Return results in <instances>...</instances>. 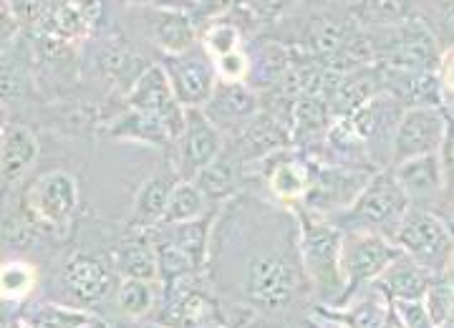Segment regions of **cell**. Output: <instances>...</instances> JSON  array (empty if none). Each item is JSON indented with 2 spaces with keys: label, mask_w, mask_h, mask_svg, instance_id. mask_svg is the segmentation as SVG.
Returning a JSON list of instances; mask_svg holds the SVG:
<instances>
[{
  "label": "cell",
  "mask_w": 454,
  "mask_h": 328,
  "mask_svg": "<svg viewBox=\"0 0 454 328\" xmlns=\"http://www.w3.org/2000/svg\"><path fill=\"white\" fill-rule=\"evenodd\" d=\"M200 46L217 61V59H225L235 51H243V35H240V28L235 23L217 20V23L205 28L202 38H200Z\"/></svg>",
  "instance_id": "obj_35"
},
{
  "label": "cell",
  "mask_w": 454,
  "mask_h": 328,
  "mask_svg": "<svg viewBox=\"0 0 454 328\" xmlns=\"http://www.w3.org/2000/svg\"><path fill=\"white\" fill-rule=\"evenodd\" d=\"M303 262L283 250H260L245 262L240 291L245 301L265 313H278L288 308L301 288Z\"/></svg>",
  "instance_id": "obj_3"
},
{
  "label": "cell",
  "mask_w": 454,
  "mask_h": 328,
  "mask_svg": "<svg viewBox=\"0 0 454 328\" xmlns=\"http://www.w3.org/2000/svg\"><path fill=\"white\" fill-rule=\"evenodd\" d=\"M265 162H270L268 169V187L270 192L288 205H301L310 190L313 182V162H309L303 154L298 152H278L273 157H268Z\"/></svg>",
  "instance_id": "obj_17"
},
{
  "label": "cell",
  "mask_w": 454,
  "mask_h": 328,
  "mask_svg": "<svg viewBox=\"0 0 454 328\" xmlns=\"http://www.w3.org/2000/svg\"><path fill=\"white\" fill-rule=\"evenodd\" d=\"M64 283L82 306H97L114 291V268L94 255H74L66 262Z\"/></svg>",
  "instance_id": "obj_14"
},
{
  "label": "cell",
  "mask_w": 454,
  "mask_h": 328,
  "mask_svg": "<svg viewBox=\"0 0 454 328\" xmlns=\"http://www.w3.org/2000/svg\"><path fill=\"white\" fill-rule=\"evenodd\" d=\"M452 225V223H450ZM452 232H454V225H452ZM444 278L450 280L454 285V247H452V258H450V265H447V270H444Z\"/></svg>",
  "instance_id": "obj_41"
},
{
  "label": "cell",
  "mask_w": 454,
  "mask_h": 328,
  "mask_svg": "<svg viewBox=\"0 0 454 328\" xmlns=\"http://www.w3.org/2000/svg\"><path fill=\"white\" fill-rule=\"evenodd\" d=\"M333 121L328 101L321 97H301L293 101L291 109V129L293 142L303 144L310 139H318V134L325 139V131Z\"/></svg>",
  "instance_id": "obj_28"
},
{
  "label": "cell",
  "mask_w": 454,
  "mask_h": 328,
  "mask_svg": "<svg viewBox=\"0 0 454 328\" xmlns=\"http://www.w3.org/2000/svg\"><path fill=\"white\" fill-rule=\"evenodd\" d=\"M223 154V131L212 124L205 109H184V129L177 139V177L195 182V177Z\"/></svg>",
  "instance_id": "obj_11"
},
{
  "label": "cell",
  "mask_w": 454,
  "mask_h": 328,
  "mask_svg": "<svg viewBox=\"0 0 454 328\" xmlns=\"http://www.w3.org/2000/svg\"><path fill=\"white\" fill-rule=\"evenodd\" d=\"M391 172H394L396 182L402 184L411 207L417 205V207L429 210V202H434L447 190L444 167H442L439 154H427V157L409 160V162L394 167Z\"/></svg>",
  "instance_id": "obj_16"
},
{
  "label": "cell",
  "mask_w": 454,
  "mask_h": 328,
  "mask_svg": "<svg viewBox=\"0 0 454 328\" xmlns=\"http://www.w3.org/2000/svg\"><path fill=\"white\" fill-rule=\"evenodd\" d=\"M381 94V76H379V66H366V68H356L351 74H346L333 94L328 97V106H331V114L333 119L340 116H354L366 106L372 98Z\"/></svg>",
  "instance_id": "obj_22"
},
{
  "label": "cell",
  "mask_w": 454,
  "mask_h": 328,
  "mask_svg": "<svg viewBox=\"0 0 454 328\" xmlns=\"http://www.w3.org/2000/svg\"><path fill=\"white\" fill-rule=\"evenodd\" d=\"M162 66L184 109H205L210 104L220 79L215 59L200 43L187 53L167 56Z\"/></svg>",
  "instance_id": "obj_10"
},
{
  "label": "cell",
  "mask_w": 454,
  "mask_h": 328,
  "mask_svg": "<svg viewBox=\"0 0 454 328\" xmlns=\"http://www.w3.org/2000/svg\"><path fill=\"white\" fill-rule=\"evenodd\" d=\"M149 28H152L157 46L167 56H179V53H187V51H192L197 46L195 23L184 11H175V8L152 11Z\"/></svg>",
  "instance_id": "obj_24"
},
{
  "label": "cell",
  "mask_w": 454,
  "mask_h": 328,
  "mask_svg": "<svg viewBox=\"0 0 454 328\" xmlns=\"http://www.w3.org/2000/svg\"><path fill=\"white\" fill-rule=\"evenodd\" d=\"M157 301V283L146 280H121L116 288V306L129 318H142L154 308Z\"/></svg>",
  "instance_id": "obj_34"
},
{
  "label": "cell",
  "mask_w": 454,
  "mask_h": 328,
  "mask_svg": "<svg viewBox=\"0 0 454 328\" xmlns=\"http://www.w3.org/2000/svg\"><path fill=\"white\" fill-rule=\"evenodd\" d=\"M434 278L437 276L424 270L419 262L402 255L399 261L391 262V268L376 280V285L389 295V301H422Z\"/></svg>",
  "instance_id": "obj_25"
},
{
  "label": "cell",
  "mask_w": 454,
  "mask_h": 328,
  "mask_svg": "<svg viewBox=\"0 0 454 328\" xmlns=\"http://www.w3.org/2000/svg\"><path fill=\"white\" fill-rule=\"evenodd\" d=\"M38 283V270L28 261H5L0 270V295L5 303H20L33 293Z\"/></svg>",
  "instance_id": "obj_32"
},
{
  "label": "cell",
  "mask_w": 454,
  "mask_h": 328,
  "mask_svg": "<svg viewBox=\"0 0 454 328\" xmlns=\"http://www.w3.org/2000/svg\"><path fill=\"white\" fill-rule=\"evenodd\" d=\"M444 134H447V106L444 109H432V106L404 109V116L394 134L391 169L417 157L439 154Z\"/></svg>",
  "instance_id": "obj_9"
},
{
  "label": "cell",
  "mask_w": 454,
  "mask_h": 328,
  "mask_svg": "<svg viewBox=\"0 0 454 328\" xmlns=\"http://www.w3.org/2000/svg\"><path fill=\"white\" fill-rule=\"evenodd\" d=\"M205 114L210 116L217 129H243L245 124L260 114L258 94L247 83L217 82L210 104L205 106Z\"/></svg>",
  "instance_id": "obj_15"
},
{
  "label": "cell",
  "mask_w": 454,
  "mask_h": 328,
  "mask_svg": "<svg viewBox=\"0 0 454 328\" xmlns=\"http://www.w3.org/2000/svg\"><path fill=\"white\" fill-rule=\"evenodd\" d=\"M391 308L404 328H434L422 301H391Z\"/></svg>",
  "instance_id": "obj_38"
},
{
  "label": "cell",
  "mask_w": 454,
  "mask_h": 328,
  "mask_svg": "<svg viewBox=\"0 0 454 328\" xmlns=\"http://www.w3.org/2000/svg\"><path fill=\"white\" fill-rule=\"evenodd\" d=\"M127 109L162 121L164 127L172 131L175 142L184 129V106L179 104L162 64L146 66L142 79L134 83V89L127 94Z\"/></svg>",
  "instance_id": "obj_12"
},
{
  "label": "cell",
  "mask_w": 454,
  "mask_h": 328,
  "mask_svg": "<svg viewBox=\"0 0 454 328\" xmlns=\"http://www.w3.org/2000/svg\"><path fill=\"white\" fill-rule=\"evenodd\" d=\"M114 137L121 139H134V142H146V144H172L175 137L172 131L164 127L162 121L152 119V116L139 114L134 109H127L124 114L114 121L112 127Z\"/></svg>",
  "instance_id": "obj_30"
},
{
  "label": "cell",
  "mask_w": 454,
  "mask_h": 328,
  "mask_svg": "<svg viewBox=\"0 0 454 328\" xmlns=\"http://www.w3.org/2000/svg\"><path fill=\"white\" fill-rule=\"evenodd\" d=\"M394 243L402 247L404 255L419 262L424 270L442 278L452 258L454 232L452 225L442 215L427 207H411L404 223L396 230Z\"/></svg>",
  "instance_id": "obj_5"
},
{
  "label": "cell",
  "mask_w": 454,
  "mask_h": 328,
  "mask_svg": "<svg viewBox=\"0 0 454 328\" xmlns=\"http://www.w3.org/2000/svg\"><path fill=\"white\" fill-rule=\"evenodd\" d=\"M409 210H411V202L394 177V172L379 169L356 202L346 213L328 217V220L339 225L343 232H373V235H384L394 240Z\"/></svg>",
  "instance_id": "obj_2"
},
{
  "label": "cell",
  "mask_w": 454,
  "mask_h": 328,
  "mask_svg": "<svg viewBox=\"0 0 454 328\" xmlns=\"http://www.w3.org/2000/svg\"><path fill=\"white\" fill-rule=\"evenodd\" d=\"M114 270L121 280H146V283H162L160 261L149 243V235L139 232L134 238L121 240L114 253Z\"/></svg>",
  "instance_id": "obj_23"
},
{
  "label": "cell",
  "mask_w": 454,
  "mask_h": 328,
  "mask_svg": "<svg viewBox=\"0 0 454 328\" xmlns=\"http://www.w3.org/2000/svg\"><path fill=\"white\" fill-rule=\"evenodd\" d=\"M210 199L202 195V190L195 182H177L175 192L169 197L167 213H164L162 225H184V223H195L200 217L210 215Z\"/></svg>",
  "instance_id": "obj_29"
},
{
  "label": "cell",
  "mask_w": 454,
  "mask_h": 328,
  "mask_svg": "<svg viewBox=\"0 0 454 328\" xmlns=\"http://www.w3.org/2000/svg\"><path fill=\"white\" fill-rule=\"evenodd\" d=\"M23 210L33 228H46L66 235L79 210V182L64 169L41 175L26 190Z\"/></svg>",
  "instance_id": "obj_7"
},
{
  "label": "cell",
  "mask_w": 454,
  "mask_h": 328,
  "mask_svg": "<svg viewBox=\"0 0 454 328\" xmlns=\"http://www.w3.org/2000/svg\"><path fill=\"white\" fill-rule=\"evenodd\" d=\"M195 184L202 190V195L212 202H225L227 197L235 192V164L227 160L225 154H220V160H215L210 167H205L195 177Z\"/></svg>",
  "instance_id": "obj_33"
},
{
  "label": "cell",
  "mask_w": 454,
  "mask_h": 328,
  "mask_svg": "<svg viewBox=\"0 0 454 328\" xmlns=\"http://www.w3.org/2000/svg\"><path fill=\"white\" fill-rule=\"evenodd\" d=\"M210 217L205 215L195 223H184V225H160L152 228L157 235H162L164 240H169L172 246L179 247L190 261L195 262V268L202 273L205 262L210 255Z\"/></svg>",
  "instance_id": "obj_26"
},
{
  "label": "cell",
  "mask_w": 454,
  "mask_h": 328,
  "mask_svg": "<svg viewBox=\"0 0 454 328\" xmlns=\"http://www.w3.org/2000/svg\"><path fill=\"white\" fill-rule=\"evenodd\" d=\"M293 144L291 124L280 121V116L262 109L253 116L238 134V157L240 160H268L278 152H286Z\"/></svg>",
  "instance_id": "obj_13"
},
{
  "label": "cell",
  "mask_w": 454,
  "mask_h": 328,
  "mask_svg": "<svg viewBox=\"0 0 454 328\" xmlns=\"http://www.w3.org/2000/svg\"><path fill=\"white\" fill-rule=\"evenodd\" d=\"M3 328H33L28 324V318H16V321H11V324H5Z\"/></svg>",
  "instance_id": "obj_42"
},
{
  "label": "cell",
  "mask_w": 454,
  "mask_h": 328,
  "mask_svg": "<svg viewBox=\"0 0 454 328\" xmlns=\"http://www.w3.org/2000/svg\"><path fill=\"white\" fill-rule=\"evenodd\" d=\"M439 83L444 89V94H452L454 97V41L442 51V59H439V68H437Z\"/></svg>",
  "instance_id": "obj_40"
},
{
  "label": "cell",
  "mask_w": 454,
  "mask_h": 328,
  "mask_svg": "<svg viewBox=\"0 0 454 328\" xmlns=\"http://www.w3.org/2000/svg\"><path fill=\"white\" fill-rule=\"evenodd\" d=\"M293 210L298 220V255L303 262V273L321 291V306H336L343 293L339 270L343 230L328 217L309 213L303 205Z\"/></svg>",
  "instance_id": "obj_1"
},
{
  "label": "cell",
  "mask_w": 454,
  "mask_h": 328,
  "mask_svg": "<svg viewBox=\"0 0 454 328\" xmlns=\"http://www.w3.org/2000/svg\"><path fill=\"white\" fill-rule=\"evenodd\" d=\"M442 328H454V316H452V318H450V321H447V324H444V326H442Z\"/></svg>",
  "instance_id": "obj_44"
},
{
  "label": "cell",
  "mask_w": 454,
  "mask_h": 328,
  "mask_svg": "<svg viewBox=\"0 0 454 328\" xmlns=\"http://www.w3.org/2000/svg\"><path fill=\"white\" fill-rule=\"evenodd\" d=\"M404 253L394 240L384 235H373V232H343V243H340V283H343V293L339 303L331 308H343L346 303H351V298L366 291L376 280L381 278L391 268V262L399 261Z\"/></svg>",
  "instance_id": "obj_4"
},
{
  "label": "cell",
  "mask_w": 454,
  "mask_h": 328,
  "mask_svg": "<svg viewBox=\"0 0 454 328\" xmlns=\"http://www.w3.org/2000/svg\"><path fill=\"white\" fill-rule=\"evenodd\" d=\"M177 182L179 177L175 169H169L164 175H152L149 180L142 182V187L137 190V197H134V207H131V228L142 230V232L160 228Z\"/></svg>",
  "instance_id": "obj_19"
},
{
  "label": "cell",
  "mask_w": 454,
  "mask_h": 328,
  "mask_svg": "<svg viewBox=\"0 0 454 328\" xmlns=\"http://www.w3.org/2000/svg\"><path fill=\"white\" fill-rule=\"evenodd\" d=\"M190 280L184 278L175 283L182 293L169 295V313L177 328H225V318L217 308V301L210 293L200 291V288H190ZM172 288V285H167Z\"/></svg>",
  "instance_id": "obj_18"
},
{
  "label": "cell",
  "mask_w": 454,
  "mask_h": 328,
  "mask_svg": "<svg viewBox=\"0 0 454 328\" xmlns=\"http://www.w3.org/2000/svg\"><path fill=\"white\" fill-rule=\"evenodd\" d=\"M35 160H38L35 134L23 124H5L0 139V172H3L5 192L31 169Z\"/></svg>",
  "instance_id": "obj_20"
},
{
  "label": "cell",
  "mask_w": 454,
  "mask_h": 328,
  "mask_svg": "<svg viewBox=\"0 0 454 328\" xmlns=\"http://www.w3.org/2000/svg\"><path fill=\"white\" fill-rule=\"evenodd\" d=\"M98 8L94 3H59L46 8L43 26L51 28L53 35L66 38V41H76L83 38L89 28L94 26V16H98Z\"/></svg>",
  "instance_id": "obj_27"
},
{
  "label": "cell",
  "mask_w": 454,
  "mask_h": 328,
  "mask_svg": "<svg viewBox=\"0 0 454 328\" xmlns=\"http://www.w3.org/2000/svg\"><path fill=\"white\" fill-rule=\"evenodd\" d=\"M321 311L346 328H384L391 313V301L389 295L373 283L366 291L354 295L351 303H346L343 308L321 306Z\"/></svg>",
  "instance_id": "obj_21"
},
{
  "label": "cell",
  "mask_w": 454,
  "mask_h": 328,
  "mask_svg": "<svg viewBox=\"0 0 454 328\" xmlns=\"http://www.w3.org/2000/svg\"><path fill=\"white\" fill-rule=\"evenodd\" d=\"M439 160L444 167V180H447V190L454 187V114L447 109V134L439 149Z\"/></svg>",
  "instance_id": "obj_39"
},
{
  "label": "cell",
  "mask_w": 454,
  "mask_h": 328,
  "mask_svg": "<svg viewBox=\"0 0 454 328\" xmlns=\"http://www.w3.org/2000/svg\"><path fill=\"white\" fill-rule=\"evenodd\" d=\"M376 172H379L376 167H356V164H313V182L301 205L313 215L336 217L356 202Z\"/></svg>",
  "instance_id": "obj_6"
},
{
  "label": "cell",
  "mask_w": 454,
  "mask_h": 328,
  "mask_svg": "<svg viewBox=\"0 0 454 328\" xmlns=\"http://www.w3.org/2000/svg\"><path fill=\"white\" fill-rule=\"evenodd\" d=\"M215 66H217V79L227 83H243L250 74V59L245 51H235L225 59H217Z\"/></svg>",
  "instance_id": "obj_37"
},
{
  "label": "cell",
  "mask_w": 454,
  "mask_h": 328,
  "mask_svg": "<svg viewBox=\"0 0 454 328\" xmlns=\"http://www.w3.org/2000/svg\"><path fill=\"white\" fill-rule=\"evenodd\" d=\"M442 51L437 35L422 18H404L387 35V43L376 53V64L391 71L424 74L437 71Z\"/></svg>",
  "instance_id": "obj_8"
},
{
  "label": "cell",
  "mask_w": 454,
  "mask_h": 328,
  "mask_svg": "<svg viewBox=\"0 0 454 328\" xmlns=\"http://www.w3.org/2000/svg\"><path fill=\"white\" fill-rule=\"evenodd\" d=\"M422 303L427 313H429L434 328H442L454 316V285L444 276L434 278L432 285L427 288Z\"/></svg>",
  "instance_id": "obj_36"
},
{
  "label": "cell",
  "mask_w": 454,
  "mask_h": 328,
  "mask_svg": "<svg viewBox=\"0 0 454 328\" xmlns=\"http://www.w3.org/2000/svg\"><path fill=\"white\" fill-rule=\"evenodd\" d=\"M86 328H109V326H106V324H104V321H101V318H97V321H94V324H91V326H86Z\"/></svg>",
  "instance_id": "obj_43"
},
{
  "label": "cell",
  "mask_w": 454,
  "mask_h": 328,
  "mask_svg": "<svg viewBox=\"0 0 454 328\" xmlns=\"http://www.w3.org/2000/svg\"><path fill=\"white\" fill-rule=\"evenodd\" d=\"M26 318L33 328H86L91 326L98 316L76 306L41 303V306H33Z\"/></svg>",
  "instance_id": "obj_31"
}]
</instances>
